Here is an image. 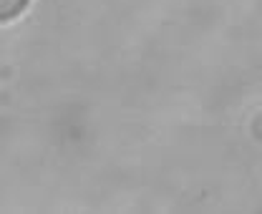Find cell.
I'll return each mask as SVG.
<instances>
[{"mask_svg": "<svg viewBox=\"0 0 262 214\" xmlns=\"http://www.w3.org/2000/svg\"><path fill=\"white\" fill-rule=\"evenodd\" d=\"M28 3L31 0H0V23H8V20L18 18L26 10Z\"/></svg>", "mask_w": 262, "mask_h": 214, "instance_id": "cell-1", "label": "cell"}]
</instances>
